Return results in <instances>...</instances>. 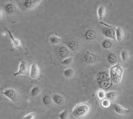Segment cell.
Returning <instances> with one entry per match:
<instances>
[{
  "label": "cell",
  "instance_id": "obj_17",
  "mask_svg": "<svg viewBox=\"0 0 133 119\" xmlns=\"http://www.w3.org/2000/svg\"><path fill=\"white\" fill-rule=\"evenodd\" d=\"M59 54L61 56V57L63 58V59L69 57L70 54L69 50L65 46H62L59 49Z\"/></svg>",
  "mask_w": 133,
  "mask_h": 119
},
{
  "label": "cell",
  "instance_id": "obj_3",
  "mask_svg": "<svg viewBox=\"0 0 133 119\" xmlns=\"http://www.w3.org/2000/svg\"><path fill=\"white\" fill-rule=\"evenodd\" d=\"M108 77V75L104 72H100L97 75V80L99 83L100 87L103 89H109L111 86V82L109 80Z\"/></svg>",
  "mask_w": 133,
  "mask_h": 119
},
{
  "label": "cell",
  "instance_id": "obj_12",
  "mask_svg": "<svg viewBox=\"0 0 133 119\" xmlns=\"http://www.w3.org/2000/svg\"><path fill=\"white\" fill-rule=\"evenodd\" d=\"M107 14V9L106 7L104 6V5H99L97 9V15H98V18L99 20L100 23L103 22V19Z\"/></svg>",
  "mask_w": 133,
  "mask_h": 119
},
{
  "label": "cell",
  "instance_id": "obj_31",
  "mask_svg": "<svg viewBox=\"0 0 133 119\" xmlns=\"http://www.w3.org/2000/svg\"><path fill=\"white\" fill-rule=\"evenodd\" d=\"M35 117H36L35 113H30L25 115L23 117V119H35Z\"/></svg>",
  "mask_w": 133,
  "mask_h": 119
},
{
  "label": "cell",
  "instance_id": "obj_8",
  "mask_svg": "<svg viewBox=\"0 0 133 119\" xmlns=\"http://www.w3.org/2000/svg\"><path fill=\"white\" fill-rule=\"evenodd\" d=\"M113 109L115 111L120 115H127V114H129L131 111V109H126V108L123 107V106H121L119 104H117V103H115L113 104Z\"/></svg>",
  "mask_w": 133,
  "mask_h": 119
},
{
  "label": "cell",
  "instance_id": "obj_19",
  "mask_svg": "<svg viewBox=\"0 0 133 119\" xmlns=\"http://www.w3.org/2000/svg\"><path fill=\"white\" fill-rule=\"evenodd\" d=\"M118 96V92L115 90H112V91H109L107 93H105V98L109 100V101H113Z\"/></svg>",
  "mask_w": 133,
  "mask_h": 119
},
{
  "label": "cell",
  "instance_id": "obj_6",
  "mask_svg": "<svg viewBox=\"0 0 133 119\" xmlns=\"http://www.w3.org/2000/svg\"><path fill=\"white\" fill-rule=\"evenodd\" d=\"M28 72V65L25 61L23 60L20 62L18 66V70L14 73V77H17L19 75H25Z\"/></svg>",
  "mask_w": 133,
  "mask_h": 119
},
{
  "label": "cell",
  "instance_id": "obj_18",
  "mask_svg": "<svg viewBox=\"0 0 133 119\" xmlns=\"http://www.w3.org/2000/svg\"><path fill=\"white\" fill-rule=\"evenodd\" d=\"M67 47H68L69 50L71 51L75 52L79 49V43L76 41H71L67 43Z\"/></svg>",
  "mask_w": 133,
  "mask_h": 119
},
{
  "label": "cell",
  "instance_id": "obj_24",
  "mask_svg": "<svg viewBox=\"0 0 133 119\" xmlns=\"http://www.w3.org/2000/svg\"><path fill=\"white\" fill-rule=\"evenodd\" d=\"M112 42L109 39H105V40L102 41L101 43V47L105 50L110 49L112 47Z\"/></svg>",
  "mask_w": 133,
  "mask_h": 119
},
{
  "label": "cell",
  "instance_id": "obj_9",
  "mask_svg": "<svg viewBox=\"0 0 133 119\" xmlns=\"http://www.w3.org/2000/svg\"><path fill=\"white\" fill-rule=\"evenodd\" d=\"M5 31L8 32V35H9V37H10L11 40V42H12L13 45H14V47H15V49H21V41H20L19 39H17V38H15V37L14 36V35L12 34V33L11 32V31L9 30V29L8 28H5Z\"/></svg>",
  "mask_w": 133,
  "mask_h": 119
},
{
  "label": "cell",
  "instance_id": "obj_22",
  "mask_svg": "<svg viewBox=\"0 0 133 119\" xmlns=\"http://www.w3.org/2000/svg\"><path fill=\"white\" fill-rule=\"evenodd\" d=\"M121 57L123 61L127 62L130 59V53L127 50H122V51L121 53Z\"/></svg>",
  "mask_w": 133,
  "mask_h": 119
},
{
  "label": "cell",
  "instance_id": "obj_25",
  "mask_svg": "<svg viewBox=\"0 0 133 119\" xmlns=\"http://www.w3.org/2000/svg\"><path fill=\"white\" fill-rule=\"evenodd\" d=\"M31 96L33 97H37V95H39V94L40 93V89L38 86H35L34 87L32 88V89L31 90Z\"/></svg>",
  "mask_w": 133,
  "mask_h": 119
},
{
  "label": "cell",
  "instance_id": "obj_20",
  "mask_svg": "<svg viewBox=\"0 0 133 119\" xmlns=\"http://www.w3.org/2000/svg\"><path fill=\"white\" fill-rule=\"evenodd\" d=\"M107 61L109 63H110L111 65H115L116 61H117V57H116V55L114 54V53H109V54L107 55Z\"/></svg>",
  "mask_w": 133,
  "mask_h": 119
},
{
  "label": "cell",
  "instance_id": "obj_4",
  "mask_svg": "<svg viewBox=\"0 0 133 119\" xmlns=\"http://www.w3.org/2000/svg\"><path fill=\"white\" fill-rule=\"evenodd\" d=\"M101 23L104 25V27L102 29V34L105 37L116 40V39H115V27H112V26L109 25L104 23L103 22H101Z\"/></svg>",
  "mask_w": 133,
  "mask_h": 119
},
{
  "label": "cell",
  "instance_id": "obj_30",
  "mask_svg": "<svg viewBox=\"0 0 133 119\" xmlns=\"http://www.w3.org/2000/svg\"><path fill=\"white\" fill-rule=\"evenodd\" d=\"M105 93H106V92H104L103 90H98V91H97V97L98 98V99L101 100L102 101L103 99L105 98Z\"/></svg>",
  "mask_w": 133,
  "mask_h": 119
},
{
  "label": "cell",
  "instance_id": "obj_26",
  "mask_svg": "<svg viewBox=\"0 0 133 119\" xmlns=\"http://www.w3.org/2000/svg\"><path fill=\"white\" fill-rule=\"evenodd\" d=\"M52 103V100L51 97L48 95H44L43 97V103L45 106L51 105Z\"/></svg>",
  "mask_w": 133,
  "mask_h": 119
},
{
  "label": "cell",
  "instance_id": "obj_28",
  "mask_svg": "<svg viewBox=\"0 0 133 119\" xmlns=\"http://www.w3.org/2000/svg\"><path fill=\"white\" fill-rule=\"evenodd\" d=\"M73 62V57H66L65 58V59H64L63 60V61L61 62V63L63 65H71Z\"/></svg>",
  "mask_w": 133,
  "mask_h": 119
},
{
  "label": "cell",
  "instance_id": "obj_14",
  "mask_svg": "<svg viewBox=\"0 0 133 119\" xmlns=\"http://www.w3.org/2000/svg\"><path fill=\"white\" fill-rule=\"evenodd\" d=\"M52 100L55 104L57 105H62L64 103V98L63 96L57 93H54L52 95Z\"/></svg>",
  "mask_w": 133,
  "mask_h": 119
},
{
  "label": "cell",
  "instance_id": "obj_32",
  "mask_svg": "<svg viewBox=\"0 0 133 119\" xmlns=\"http://www.w3.org/2000/svg\"><path fill=\"white\" fill-rule=\"evenodd\" d=\"M2 16H3V12H2V11L0 9V19L2 18Z\"/></svg>",
  "mask_w": 133,
  "mask_h": 119
},
{
  "label": "cell",
  "instance_id": "obj_27",
  "mask_svg": "<svg viewBox=\"0 0 133 119\" xmlns=\"http://www.w3.org/2000/svg\"><path fill=\"white\" fill-rule=\"evenodd\" d=\"M69 113L67 110H64L61 112L59 115V119H68Z\"/></svg>",
  "mask_w": 133,
  "mask_h": 119
},
{
  "label": "cell",
  "instance_id": "obj_2",
  "mask_svg": "<svg viewBox=\"0 0 133 119\" xmlns=\"http://www.w3.org/2000/svg\"><path fill=\"white\" fill-rule=\"evenodd\" d=\"M90 111V106L87 103H80L74 107L72 114L76 118L85 117Z\"/></svg>",
  "mask_w": 133,
  "mask_h": 119
},
{
  "label": "cell",
  "instance_id": "obj_23",
  "mask_svg": "<svg viewBox=\"0 0 133 119\" xmlns=\"http://www.w3.org/2000/svg\"><path fill=\"white\" fill-rule=\"evenodd\" d=\"M75 75V71L71 69V68H68L64 71L63 72V75L65 76V77L67 78H71L72 77H73V75Z\"/></svg>",
  "mask_w": 133,
  "mask_h": 119
},
{
  "label": "cell",
  "instance_id": "obj_7",
  "mask_svg": "<svg viewBox=\"0 0 133 119\" xmlns=\"http://www.w3.org/2000/svg\"><path fill=\"white\" fill-rule=\"evenodd\" d=\"M40 68L39 65L36 63H33L30 67V69H29V77L32 79H35L39 77L40 75Z\"/></svg>",
  "mask_w": 133,
  "mask_h": 119
},
{
  "label": "cell",
  "instance_id": "obj_21",
  "mask_svg": "<svg viewBox=\"0 0 133 119\" xmlns=\"http://www.w3.org/2000/svg\"><path fill=\"white\" fill-rule=\"evenodd\" d=\"M49 40L50 43L52 44V45H58L61 41V39L59 37L55 35L50 36L49 38Z\"/></svg>",
  "mask_w": 133,
  "mask_h": 119
},
{
  "label": "cell",
  "instance_id": "obj_10",
  "mask_svg": "<svg viewBox=\"0 0 133 119\" xmlns=\"http://www.w3.org/2000/svg\"><path fill=\"white\" fill-rule=\"evenodd\" d=\"M42 1L39 0H25L23 3V5L27 9H32L37 7Z\"/></svg>",
  "mask_w": 133,
  "mask_h": 119
},
{
  "label": "cell",
  "instance_id": "obj_16",
  "mask_svg": "<svg viewBox=\"0 0 133 119\" xmlns=\"http://www.w3.org/2000/svg\"><path fill=\"white\" fill-rule=\"evenodd\" d=\"M85 37L87 41H92L97 37V33L93 29H88L85 33Z\"/></svg>",
  "mask_w": 133,
  "mask_h": 119
},
{
  "label": "cell",
  "instance_id": "obj_11",
  "mask_svg": "<svg viewBox=\"0 0 133 119\" xmlns=\"http://www.w3.org/2000/svg\"><path fill=\"white\" fill-rule=\"evenodd\" d=\"M84 60L88 64H95L97 62V57L93 53L87 51L84 56Z\"/></svg>",
  "mask_w": 133,
  "mask_h": 119
},
{
  "label": "cell",
  "instance_id": "obj_5",
  "mask_svg": "<svg viewBox=\"0 0 133 119\" xmlns=\"http://www.w3.org/2000/svg\"><path fill=\"white\" fill-rule=\"evenodd\" d=\"M0 93L5 96L8 99L12 102H16L17 99V92L14 89H7L3 91L0 92Z\"/></svg>",
  "mask_w": 133,
  "mask_h": 119
},
{
  "label": "cell",
  "instance_id": "obj_1",
  "mask_svg": "<svg viewBox=\"0 0 133 119\" xmlns=\"http://www.w3.org/2000/svg\"><path fill=\"white\" fill-rule=\"evenodd\" d=\"M123 77V68L120 64H115L110 69L109 77L111 82L118 84L121 82Z\"/></svg>",
  "mask_w": 133,
  "mask_h": 119
},
{
  "label": "cell",
  "instance_id": "obj_29",
  "mask_svg": "<svg viewBox=\"0 0 133 119\" xmlns=\"http://www.w3.org/2000/svg\"><path fill=\"white\" fill-rule=\"evenodd\" d=\"M101 106L104 109H108L110 106V101L107 98H104L101 101Z\"/></svg>",
  "mask_w": 133,
  "mask_h": 119
},
{
  "label": "cell",
  "instance_id": "obj_13",
  "mask_svg": "<svg viewBox=\"0 0 133 119\" xmlns=\"http://www.w3.org/2000/svg\"><path fill=\"white\" fill-rule=\"evenodd\" d=\"M5 11L9 15H14L16 14L17 8L14 3H8L5 5Z\"/></svg>",
  "mask_w": 133,
  "mask_h": 119
},
{
  "label": "cell",
  "instance_id": "obj_15",
  "mask_svg": "<svg viewBox=\"0 0 133 119\" xmlns=\"http://www.w3.org/2000/svg\"><path fill=\"white\" fill-rule=\"evenodd\" d=\"M115 39L118 41L121 42L124 37V31L120 27H117L115 28Z\"/></svg>",
  "mask_w": 133,
  "mask_h": 119
}]
</instances>
